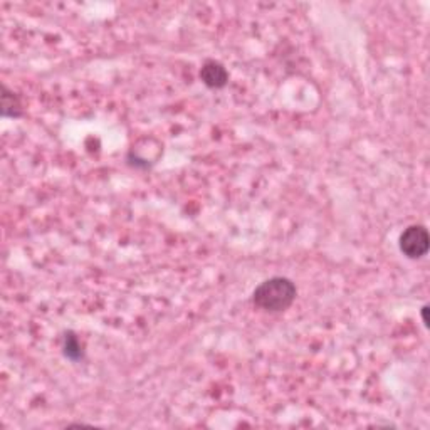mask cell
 Masks as SVG:
<instances>
[{
  "label": "cell",
  "instance_id": "cell-6",
  "mask_svg": "<svg viewBox=\"0 0 430 430\" xmlns=\"http://www.w3.org/2000/svg\"><path fill=\"white\" fill-rule=\"evenodd\" d=\"M427 313H429V306H427V304H425V306L422 308V319H424L425 326H429V316H427Z\"/></svg>",
  "mask_w": 430,
  "mask_h": 430
},
{
  "label": "cell",
  "instance_id": "cell-4",
  "mask_svg": "<svg viewBox=\"0 0 430 430\" xmlns=\"http://www.w3.org/2000/svg\"><path fill=\"white\" fill-rule=\"evenodd\" d=\"M24 115L21 100L14 91H10L5 84L2 86V116L3 118H21Z\"/></svg>",
  "mask_w": 430,
  "mask_h": 430
},
{
  "label": "cell",
  "instance_id": "cell-5",
  "mask_svg": "<svg viewBox=\"0 0 430 430\" xmlns=\"http://www.w3.org/2000/svg\"><path fill=\"white\" fill-rule=\"evenodd\" d=\"M63 354L71 361H81L84 358V346L74 331H66L63 337Z\"/></svg>",
  "mask_w": 430,
  "mask_h": 430
},
{
  "label": "cell",
  "instance_id": "cell-1",
  "mask_svg": "<svg viewBox=\"0 0 430 430\" xmlns=\"http://www.w3.org/2000/svg\"><path fill=\"white\" fill-rule=\"evenodd\" d=\"M297 296L296 284L288 278H271L252 293V303L262 311L281 313L291 308Z\"/></svg>",
  "mask_w": 430,
  "mask_h": 430
},
{
  "label": "cell",
  "instance_id": "cell-3",
  "mask_svg": "<svg viewBox=\"0 0 430 430\" xmlns=\"http://www.w3.org/2000/svg\"><path fill=\"white\" fill-rule=\"evenodd\" d=\"M200 79L210 89H220L227 86L229 71L218 61H207L200 69Z\"/></svg>",
  "mask_w": 430,
  "mask_h": 430
},
{
  "label": "cell",
  "instance_id": "cell-2",
  "mask_svg": "<svg viewBox=\"0 0 430 430\" xmlns=\"http://www.w3.org/2000/svg\"><path fill=\"white\" fill-rule=\"evenodd\" d=\"M398 247L409 259L424 258L430 247L429 231L424 225H410L400 236Z\"/></svg>",
  "mask_w": 430,
  "mask_h": 430
}]
</instances>
